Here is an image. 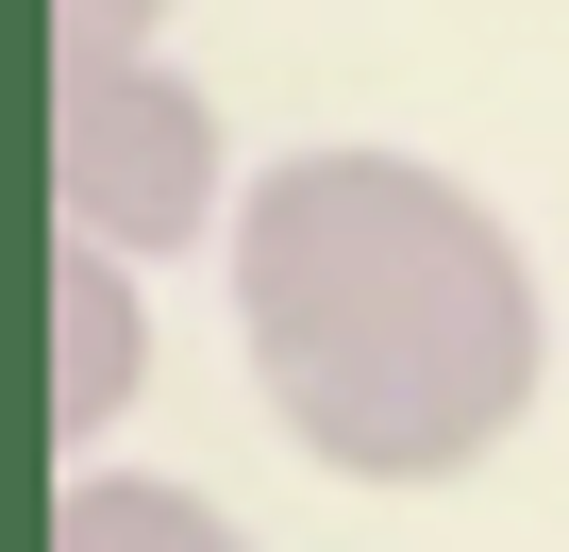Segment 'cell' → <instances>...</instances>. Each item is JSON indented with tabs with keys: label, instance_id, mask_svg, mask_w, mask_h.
<instances>
[{
	"label": "cell",
	"instance_id": "cell-1",
	"mask_svg": "<svg viewBox=\"0 0 569 552\" xmlns=\"http://www.w3.org/2000/svg\"><path fill=\"white\" fill-rule=\"evenodd\" d=\"M234 335L336 485H452L536 419L552 319L519 234L419 151H284L234 201Z\"/></svg>",
	"mask_w": 569,
	"mask_h": 552
},
{
	"label": "cell",
	"instance_id": "cell-2",
	"mask_svg": "<svg viewBox=\"0 0 569 552\" xmlns=\"http://www.w3.org/2000/svg\"><path fill=\"white\" fill-rule=\"evenodd\" d=\"M234 151H218V101L134 51V68H51V234L151 268V251H201V218L234 234Z\"/></svg>",
	"mask_w": 569,
	"mask_h": 552
},
{
	"label": "cell",
	"instance_id": "cell-3",
	"mask_svg": "<svg viewBox=\"0 0 569 552\" xmlns=\"http://www.w3.org/2000/svg\"><path fill=\"white\" fill-rule=\"evenodd\" d=\"M134 369H151L134 268H118V251H84V234H51V435H68V452H84V435H118Z\"/></svg>",
	"mask_w": 569,
	"mask_h": 552
},
{
	"label": "cell",
	"instance_id": "cell-4",
	"mask_svg": "<svg viewBox=\"0 0 569 552\" xmlns=\"http://www.w3.org/2000/svg\"><path fill=\"white\" fill-rule=\"evenodd\" d=\"M51 552H251L201 485H168V469H84L68 502H51Z\"/></svg>",
	"mask_w": 569,
	"mask_h": 552
},
{
	"label": "cell",
	"instance_id": "cell-5",
	"mask_svg": "<svg viewBox=\"0 0 569 552\" xmlns=\"http://www.w3.org/2000/svg\"><path fill=\"white\" fill-rule=\"evenodd\" d=\"M168 0H51V68H134Z\"/></svg>",
	"mask_w": 569,
	"mask_h": 552
}]
</instances>
